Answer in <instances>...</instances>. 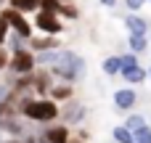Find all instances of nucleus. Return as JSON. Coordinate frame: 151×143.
<instances>
[{"mask_svg": "<svg viewBox=\"0 0 151 143\" xmlns=\"http://www.w3.org/2000/svg\"><path fill=\"white\" fill-rule=\"evenodd\" d=\"M48 72H50L53 77H58L61 82L74 85V82H82V80H85V74H88V64H85V58H82L80 53H74V50H64V48H61L56 64L48 66Z\"/></svg>", "mask_w": 151, "mask_h": 143, "instance_id": "nucleus-1", "label": "nucleus"}, {"mask_svg": "<svg viewBox=\"0 0 151 143\" xmlns=\"http://www.w3.org/2000/svg\"><path fill=\"white\" fill-rule=\"evenodd\" d=\"M19 114L29 122H37V125H53L61 114V106L50 98H29L27 103H21Z\"/></svg>", "mask_w": 151, "mask_h": 143, "instance_id": "nucleus-2", "label": "nucleus"}, {"mask_svg": "<svg viewBox=\"0 0 151 143\" xmlns=\"http://www.w3.org/2000/svg\"><path fill=\"white\" fill-rule=\"evenodd\" d=\"M0 16L8 21V27H11L13 34H19V37H24V40L35 37V34H32L35 27L29 24V19H27L24 13H19V11H13V8H0Z\"/></svg>", "mask_w": 151, "mask_h": 143, "instance_id": "nucleus-3", "label": "nucleus"}, {"mask_svg": "<svg viewBox=\"0 0 151 143\" xmlns=\"http://www.w3.org/2000/svg\"><path fill=\"white\" fill-rule=\"evenodd\" d=\"M37 69L35 64V53L27 48V50H19V53H11V61H8V74L11 77H21V74H32Z\"/></svg>", "mask_w": 151, "mask_h": 143, "instance_id": "nucleus-4", "label": "nucleus"}, {"mask_svg": "<svg viewBox=\"0 0 151 143\" xmlns=\"http://www.w3.org/2000/svg\"><path fill=\"white\" fill-rule=\"evenodd\" d=\"M85 117H88V109H85V103H80L77 98H72V101L61 103V114H58V119H64V125H66V127L80 125Z\"/></svg>", "mask_w": 151, "mask_h": 143, "instance_id": "nucleus-5", "label": "nucleus"}, {"mask_svg": "<svg viewBox=\"0 0 151 143\" xmlns=\"http://www.w3.org/2000/svg\"><path fill=\"white\" fill-rule=\"evenodd\" d=\"M32 27H37L42 34H53V37H58L64 32V21L58 16H53V13H42V11L35 13V24Z\"/></svg>", "mask_w": 151, "mask_h": 143, "instance_id": "nucleus-6", "label": "nucleus"}, {"mask_svg": "<svg viewBox=\"0 0 151 143\" xmlns=\"http://www.w3.org/2000/svg\"><path fill=\"white\" fill-rule=\"evenodd\" d=\"M50 88H53V74L48 69H35L32 72V90H35V96L37 98H48Z\"/></svg>", "mask_w": 151, "mask_h": 143, "instance_id": "nucleus-7", "label": "nucleus"}, {"mask_svg": "<svg viewBox=\"0 0 151 143\" xmlns=\"http://www.w3.org/2000/svg\"><path fill=\"white\" fill-rule=\"evenodd\" d=\"M135 106H138V93H135L130 85H127V88H119V90L114 93V109H117V111H125V114H127V111H133Z\"/></svg>", "mask_w": 151, "mask_h": 143, "instance_id": "nucleus-8", "label": "nucleus"}, {"mask_svg": "<svg viewBox=\"0 0 151 143\" xmlns=\"http://www.w3.org/2000/svg\"><path fill=\"white\" fill-rule=\"evenodd\" d=\"M27 48L32 50V53H42V50H58L61 48V40L58 37H53V34H42V37H29L27 40Z\"/></svg>", "mask_w": 151, "mask_h": 143, "instance_id": "nucleus-9", "label": "nucleus"}, {"mask_svg": "<svg viewBox=\"0 0 151 143\" xmlns=\"http://www.w3.org/2000/svg\"><path fill=\"white\" fill-rule=\"evenodd\" d=\"M45 141L48 143H69L72 141V130L64 125V122H53V125H45Z\"/></svg>", "mask_w": 151, "mask_h": 143, "instance_id": "nucleus-10", "label": "nucleus"}, {"mask_svg": "<svg viewBox=\"0 0 151 143\" xmlns=\"http://www.w3.org/2000/svg\"><path fill=\"white\" fill-rule=\"evenodd\" d=\"M125 29L127 34H138V37H149V21L138 13H127L125 16Z\"/></svg>", "mask_w": 151, "mask_h": 143, "instance_id": "nucleus-11", "label": "nucleus"}, {"mask_svg": "<svg viewBox=\"0 0 151 143\" xmlns=\"http://www.w3.org/2000/svg\"><path fill=\"white\" fill-rule=\"evenodd\" d=\"M48 98H50V101H56V103L61 106V103H66V101H72V98H74V85H69V82H53V88H50Z\"/></svg>", "mask_w": 151, "mask_h": 143, "instance_id": "nucleus-12", "label": "nucleus"}, {"mask_svg": "<svg viewBox=\"0 0 151 143\" xmlns=\"http://www.w3.org/2000/svg\"><path fill=\"white\" fill-rule=\"evenodd\" d=\"M0 133H5L8 138H24V125H21V117H5L0 119Z\"/></svg>", "mask_w": 151, "mask_h": 143, "instance_id": "nucleus-13", "label": "nucleus"}, {"mask_svg": "<svg viewBox=\"0 0 151 143\" xmlns=\"http://www.w3.org/2000/svg\"><path fill=\"white\" fill-rule=\"evenodd\" d=\"M119 77H122L127 85H141V82L149 77V69H143V66H133V69H125Z\"/></svg>", "mask_w": 151, "mask_h": 143, "instance_id": "nucleus-14", "label": "nucleus"}, {"mask_svg": "<svg viewBox=\"0 0 151 143\" xmlns=\"http://www.w3.org/2000/svg\"><path fill=\"white\" fill-rule=\"evenodd\" d=\"M101 69H104L106 77H119V72H122V61H119V56H106L104 64H101Z\"/></svg>", "mask_w": 151, "mask_h": 143, "instance_id": "nucleus-15", "label": "nucleus"}, {"mask_svg": "<svg viewBox=\"0 0 151 143\" xmlns=\"http://www.w3.org/2000/svg\"><path fill=\"white\" fill-rule=\"evenodd\" d=\"M8 8H13L19 13H37L40 11V0H11Z\"/></svg>", "mask_w": 151, "mask_h": 143, "instance_id": "nucleus-16", "label": "nucleus"}, {"mask_svg": "<svg viewBox=\"0 0 151 143\" xmlns=\"http://www.w3.org/2000/svg\"><path fill=\"white\" fill-rule=\"evenodd\" d=\"M127 48H130V53H135V56H141L146 48H149V37H138V34H127Z\"/></svg>", "mask_w": 151, "mask_h": 143, "instance_id": "nucleus-17", "label": "nucleus"}, {"mask_svg": "<svg viewBox=\"0 0 151 143\" xmlns=\"http://www.w3.org/2000/svg\"><path fill=\"white\" fill-rule=\"evenodd\" d=\"M111 141L114 143H135V135H133L125 125H117V127L111 130Z\"/></svg>", "mask_w": 151, "mask_h": 143, "instance_id": "nucleus-18", "label": "nucleus"}, {"mask_svg": "<svg viewBox=\"0 0 151 143\" xmlns=\"http://www.w3.org/2000/svg\"><path fill=\"white\" fill-rule=\"evenodd\" d=\"M146 125H149V122H146V117H143V114H127V119H125V127H127L133 135H135L138 130H143Z\"/></svg>", "mask_w": 151, "mask_h": 143, "instance_id": "nucleus-19", "label": "nucleus"}, {"mask_svg": "<svg viewBox=\"0 0 151 143\" xmlns=\"http://www.w3.org/2000/svg\"><path fill=\"white\" fill-rule=\"evenodd\" d=\"M58 19H61V21H64V19H66V21H77V19H80V8H77L74 3H64Z\"/></svg>", "mask_w": 151, "mask_h": 143, "instance_id": "nucleus-20", "label": "nucleus"}, {"mask_svg": "<svg viewBox=\"0 0 151 143\" xmlns=\"http://www.w3.org/2000/svg\"><path fill=\"white\" fill-rule=\"evenodd\" d=\"M19 50H27V40L11 32L8 34V53H19Z\"/></svg>", "mask_w": 151, "mask_h": 143, "instance_id": "nucleus-21", "label": "nucleus"}, {"mask_svg": "<svg viewBox=\"0 0 151 143\" xmlns=\"http://www.w3.org/2000/svg\"><path fill=\"white\" fill-rule=\"evenodd\" d=\"M119 61H122V72H125V69H133V66H141L135 53H125V56H119ZM122 72H119V74H122Z\"/></svg>", "mask_w": 151, "mask_h": 143, "instance_id": "nucleus-22", "label": "nucleus"}, {"mask_svg": "<svg viewBox=\"0 0 151 143\" xmlns=\"http://www.w3.org/2000/svg\"><path fill=\"white\" fill-rule=\"evenodd\" d=\"M8 34H11V27H8V21L0 16V48H5V42H8Z\"/></svg>", "mask_w": 151, "mask_h": 143, "instance_id": "nucleus-23", "label": "nucleus"}, {"mask_svg": "<svg viewBox=\"0 0 151 143\" xmlns=\"http://www.w3.org/2000/svg\"><path fill=\"white\" fill-rule=\"evenodd\" d=\"M135 143H151V127H149V125H146L143 130L135 133Z\"/></svg>", "mask_w": 151, "mask_h": 143, "instance_id": "nucleus-24", "label": "nucleus"}, {"mask_svg": "<svg viewBox=\"0 0 151 143\" xmlns=\"http://www.w3.org/2000/svg\"><path fill=\"white\" fill-rule=\"evenodd\" d=\"M122 3H125L127 11H141V8L146 5V0H122Z\"/></svg>", "mask_w": 151, "mask_h": 143, "instance_id": "nucleus-25", "label": "nucleus"}, {"mask_svg": "<svg viewBox=\"0 0 151 143\" xmlns=\"http://www.w3.org/2000/svg\"><path fill=\"white\" fill-rule=\"evenodd\" d=\"M8 61H11L8 48H0V72H5V69H8Z\"/></svg>", "mask_w": 151, "mask_h": 143, "instance_id": "nucleus-26", "label": "nucleus"}, {"mask_svg": "<svg viewBox=\"0 0 151 143\" xmlns=\"http://www.w3.org/2000/svg\"><path fill=\"white\" fill-rule=\"evenodd\" d=\"M98 3H101L104 8H114V5H117V0H98Z\"/></svg>", "mask_w": 151, "mask_h": 143, "instance_id": "nucleus-27", "label": "nucleus"}, {"mask_svg": "<svg viewBox=\"0 0 151 143\" xmlns=\"http://www.w3.org/2000/svg\"><path fill=\"white\" fill-rule=\"evenodd\" d=\"M21 143H37V135H24Z\"/></svg>", "mask_w": 151, "mask_h": 143, "instance_id": "nucleus-28", "label": "nucleus"}, {"mask_svg": "<svg viewBox=\"0 0 151 143\" xmlns=\"http://www.w3.org/2000/svg\"><path fill=\"white\" fill-rule=\"evenodd\" d=\"M69 143H88V141H82V138H74V135H72V141Z\"/></svg>", "mask_w": 151, "mask_h": 143, "instance_id": "nucleus-29", "label": "nucleus"}, {"mask_svg": "<svg viewBox=\"0 0 151 143\" xmlns=\"http://www.w3.org/2000/svg\"><path fill=\"white\" fill-rule=\"evenodd\" d=\"M3 143H21V138H8V141H3Z\"/></svg>", "mask_w": 151, "mask_h": 143, "instance_id": "nucleus-30", "label": "nucleus"}, {"mask_svg": "<svg viewBox=\"0 0 151 143\" xmlns=\"http://www.w3.org/2000/svg\"><path fill=\"white\" fill-rule=\"evenodd\" d=\"M58 3H74V0H58Z\"/></svg>", "mask_w": 151, "mask_h": 143, "instance_id": "nucleus-31", "label": "nucleus"}, {"mask_svg": "<svg viewBox=\"0 0 151 143\" xmlns=\"http://www.w3.org/2000/svg\"><path fill=\"white\" fill-rule=\"evenodd\" d=\"M149 80H151V66H149Z\"/></svg>", "mask_w": 151, "mask_h": 143, "instance_id": "nucleus-32", "label": "nucleus"}, {"mask_svg": "<svg viewBox=\"0 0 151 143\" xmlns=\"http://www.w3.org/2000/svg\"><path fill=\"white\" fill-rule=\"evenodd\" d=\"M3 3H5V0H0V8H3Z\"/></svg>", "mask_w": 151, "mask_h": 143, "instance_id": "nucleus-33", "label": "nucleus"}, {"mask_svg": "<svg viewBox=\"0 0 151 143\" xmlns=\"http://www.w3.org/2000/svg\"><path fill=\"white\" fill-rule=\"evenodd\" d=\"M149 127H151V119H149Z\"/></svg>", "mask_w": 151, "mask_h": 143, "instance_id": "nucleus-34", "label": "nucleus"}, {"mask_svg": "<svg viewBox=\"0 0 151 143\" xmlns=\"http://www.w3.org/2000/svg\"><path fill=\"white\" fill-rule=\"evenodd\" d=\"M149 3H151V0H149Z\"/></svg>", "mask_w": 151, "mask_h": 143, "instance_id": "nucleus-35", "label": "nucleus"}]
</instances>
